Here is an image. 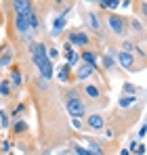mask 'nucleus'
Segmentation results:
<instances>
[{
    "label": "nucleus",
    "mask_w": 147,
    "mask_h": 155,
    "mask_svg": "<svg viewBox=\"0 0 147 155\" xmlns=\"http://www.w3.org/2000/svg\"><path fill=\"white\" fill-rule=\"evenodd\" d=\"M29 51H32V61L36 63V67L40 69V74L44 80H50L53 78V61L49 59V52L46 48L38 42V44H32L29 46Z\"/></svg>",
    "instance_id": "obj_1"
},
{
    "label": "nucleus",
    "mask_w": 147,
    "mask_h": 155,
    "mask_svg": "<svg viewBox=\"0 0 147 155\" xmlns=\"http://www.w3.org/2000/svg\"><path fill=\"white\" fill-rule=\"evenodd\" d=\"M67 111H70V115L72 117H82L84 113H86V107H84V103L78 99V97H70L67 99Z\"/></svg>",
    "instance_id": "obj_2"
},
{
    "label": "nucleus",
    "mask_w": 147,
    "mask_h": 155,
    "mask_svg": "<svg viewBox=\"0 0 147 155\" xmlns=\"http://www.w3.org/2000/svg\"><path fill=\"white\" fill-rule=\"evenodd\" d=\"M67 42H70V44H78V46H86L91 40H88V36H86L84 31H72L70 38H67Z\"/></svg>",
    "instance_id": "obj_3"
},
{
    "label": "nucleus",
    "mask_w": 147,
    "mask_h": 155,
    "mask_svg": "<svg viewBox=\"0 0 147 155\" xmlns=\"http://www.w3.org/2000/svg\"><path fill=\"white\" fill-rule=\"evenodd\" d=\"M107 23L111 27V31H116V34H122L124 31V19L118 17V15H111V17L107 19Z\"/></svg>",
    "instance_id": "obj_4"
},
{
    "label": "nucleus",
    "mask_w": 147,
    "mask_h": 155,
    "mask_svg": "<svg viewBox=\"0 0 147 155\" xmlns=\"http://www.w3.org/2000/svg\"><path fill=\"white\" fill-rule=\"evenodd\" d=\"M118 61L122 63L126 69H132L135 67V57L130 54V52H124V51H120V54H118Z\"/></svg>",
    "instance_id": "obj_5"
},
{
    "label": "nucleus",
    "mask_w": 147,
    "mask_h": 155,
    "mask_svg": "<svg viewBox=\"0 0 147 155\" xmlns=\"http://www.w3.org/2000/svg\"><path fill=\"white\" fill-rule=\"evenodd\" d=\"M103 126H105V122H103V117H101L99 113L88 115V128H93V130H103Z\"/></svg>",
    "instance_id": "obj_6"
},
{
    "label": "nucleus",
    "mask_w": 147,
    "mask_h": 155,
    "mask_svg": "<svg viewBox=\"0 0 147 155\" xmlns=\"http://www.w3.org/2000/svg\"><path fill=\"white\" fill-rule=\"evenodd\" d=\"M93 71H95V67H93V65H88V63H84V65H82V67L78 69L76 78H78V80H86V78L93 76Z\"/></svg>",
    "instance_id": "obj_7"
},
{
    "label": "nucleus",
    "mask_w": 147,
    "mask_h": 155,
    "mask_svg": "<svg viewBox=\"0 0 147 155\" xmlns=\"http://www.w3.org/2000/svg\"><path fill=\"white\" fill-rule=\"evenodd\" d=\"M15 27H17V31H19V34H25V31H27V27H29V23H27V19H25V17L17 15V17H15Z\"/></svg>",
    "instance_id": "obj_8"
},
{
    "label": "nucleus",
    "mask_w": 147,
    "mask_h": 155,
    "mask_svg": "<svg viewBox=\"0 0 147 155\" xmlns=\"http://www.w3.org/2000/svg\"><path fill=\"white\" fill-rule=\"evenodd\" d=\"M63 27H65V17H57V19H55V23H53V29H50V31H53V36H57Z\"/></svg>",
    "instance_id": "obj_9"
},
{
    "label": "nucleus",
    "mask_w": 147,
    "mask_h": 155,
    "mask_svg": "<svg viewBox=\"0 0 147 155\" xmlns=\"http://www.w3.org/2000/svg\"><path fill=\"white\" fill-rule=\"evenodd\" d=\"M99 6H101V8H107V11H114V8L120 6V2H118V0H101Z\"/></svg>",
    "instance_id": "obj_10"
},
{
    "label": "nucleus",
    "mask_w": 147,
    "mask_h": 155,
    "mask_svg": "<svg viewBox=\"0 0 147 155\" xmlns=\"http://www.w3.org/2000/svg\"><path fill=\"white\" fill-rule=\"evenodd\" d=\"M86 145H88V151H91L93 155H103V149L99 147L97 140H86Z\"/></svg>",
    "instance_id": "obj_11"
},
{
    "label": "nucleus",
    "mask_w": 147,
    "mask_h": 155,
    "mask_svg": "<svg viewBox=\"0 0 147 155\" xmlns=\"http://www.w3.org/2000/svg\"><path fill=\"white\" fill-rule=\"evenodd\" d=\"M84 92H86V97H91V99H99V97H101V90H99L97 86H93V84H88Z\"/></svg>",
    "instance_id": "obj_12"
},
{
    "label": "nucleus",
    "mask_w": 147,
    "mask_h": 155,
    "mask_svg": "<svg viewBox=\"0 0 147 155\" xmlns=\"http://www.w3.org/2000/svg\"><path fill=\"white\" fill-rule=\"evenodd\" d=\"M86 21L91 23V27H93L95 31L101 27V25H99V19H97V15H95V13H86Z\"/></svg>",
    "instance_id": "obj_13"
},
{
    "label": "nucleus",
    "mask_w": 147,
    "mask_h": 155,
    "mask_svg": "<svg viewBox=\"0 0 147 155\" xmlns=\"http://www.w3.org/2000/svg\"><path fill=\"white\" fill-rule=\"evenodd\" d=\"M70 69H72V65H63V67L59 69V80H61V82H67V80H70Z\"/></svg>",
    "instance_id": "obj_14"
},
{
    "label": "nucleus",
    "mask_w": 147,
    "mask_h": 155,
    "mask_svg": "<svg viewBox=\"0 0 147 155\" xmlns=\"http://www.w3.org/2000/svg\"><path fill=\"white\" fill-rule=\"evenodd\" d=\"M27 23H29V27L38 29V15H36V11H34V8H32V13L27 15Z\"/></svg>",
    "instance_id": "obj_15"
},
{
    "label": "nucleus",
    "mask_w": 147,
    "mask_h": 155,
    "mask_svg": "<svg viewBox=\"0 0 147 155\" xmlns=\"http://www.w3.org/2000/svg\"><path fill=\"white\" fill-rule=\"evenodd\" d=\"M82 59H84V63H88V65H93V67H95V63H97V54H95V52H84Z\"/></svg>",
    "instance_id": "obj_16"
},
{
    "label": "nucleus",
    "mask_w": 147,
    "mask_h": 155,
    "mask_svg": "<svg viewBox=\"0 0 147 155\" xmlns=\"http://www.w3.org/2000/svg\"><path fill=\"white\" fill-rule=\"evenodd\" d=\"M135 101H137V97H124V99H120V107H130Z\"/></svg>",
    "instance_id": "obj_17"
},
{
    "label": "nucleus",
    "mask_w": 147,
    "mask_h": 155,
    "mask_svg": "<svg viewBox=\"0 0 147 155\" xmlns=\"http://www.w3.org/2000/svg\"><path fill=\"white\" fill-rule=\"evenodd\" d=\"M27 130V124L25 122H15V132L19 134V132H25Z\"/></svg>",
    "instance_id": "obj_18"
},
{
    "label": "nucleus",
    "mask_w": 147,
    "mask_h": 155,
    "mask_svg": "<svg viewBox=\"0 0 147 155\" xmlns=\"http://www.w3.org/2000/svg\"><path fill=\"white\" fill-rule=\"evenodd\" d=\"M0 124H2V128H9V115L4 111H0Z\"/></svg>",
    "instance_id": "obj_19"
},
{
    "label": "nucleus",
    "mask_w": 147,
    "mask_h": 155,
    "mask_svg": "<svg viewBox=\"0 0 147 155\" xmlns=\"http://www.w3.org/2000/svg\"><path fill=\"white\" fill-rule=\"evenodd\" d=\"M9 88H11V86H9V82H2V84H0V94H4V97H6V94H11V92H9Z\"/></svg>",
    "instance_id": "obj_20"
},
{
    "label": "nucleus",
    "mask_w": 147,
    "mask_h": 155,
    "mask_svg": "<svg viewBox=\"0 0 147 155\" xmlns=\"http://www.w3.org/2000/svg\"><path fill=\"white\" fill-rule=\"evenodd\" d=\"M103 65H105L107 69H111V67H114V59H111V57H103Z\"/></svg>",
    "instance_id": "obj_21"
},
{
    "label": "nucleus",
    "mask_w": 147,
    "mask_h": 155,
    "mask_svg": "<svg viewBox=\"0 0 147 155\" xmlns=\"http://www.w3.org/2000/svg\"><path fill=\"white\" fill-rule=\"evenodd\" d=\"M76 153L78 155H93L88 149H84V147H80V145H76Z\"/></svg>",
    "instance_id": "obj_22"
},
{
    "label": "nucleus",
    "mask_w": 147,
    "mask_h": 155,
    "mask_svg": "<svg viewBox=\"0 0 147 155\" xmlns=\"http://www.w3.org/2000/svg\"><path fill=\"white\" fill-rule=\"evenodd\" d=\"M11 76H13V82H15V84H21V82H23V78H21V74H19V71H13Z\"/></svg>",
    "instance_id": "obj_23"
},
{
    "label": "nucleus",
    "mask_w": 147,
    "mask_h": 155,
    "mask_svg": "<svg viewBox=\"0 0 147 155\" xmlns=\"http://www.w3.org/2000/svg\"><path fill=\"white\" fill-rule=\"evenodd\" d=\"M9 63H11V52H6V54L0 59V67H2V65H9Z\"/></svg>",
    "instance_id": "obj_24"
},
{
    "label": "nucleus",
    "mask_w": 147,
    "mask_h": 155,
    "mask_svg": "<svg viewBox=\"0 0 147 155\" xmlns=\"http://www.w3.org/2000/svg\"><path fill=\"white\" fill-rule=\"evenodd\" d=\"M124 92H126V94H132V92H135V86H132V84H126V86H124Z\"/></svg>",
    "instance_id": "obj_25"
},
{
    "label": "nucleus",
    "mask_w": 147,
    "mask_h": 155,
    "mask_svg": "<svg viewBox=\"0 0 147 155\" xmlns=\"http://www.w3.org/2000/svg\"><path fill=\"white\" fill-rule=\"evenodd\" d=\"M72 124H74V128H76V130H80V128H82V122H80L78 117H74V122H72Z\"/></svg>",
    "instance_id": "obj_26"
},
{
    "label": "nucleus",
    "mask_w": 147,
    "mask_h": 155,
    "mask_svg": "<svg viewBox=\"0 0 147 155\" xmlns=\"http://www.w3.org/2000/svg\"><path fill=\"white\" fill-rule=\"evenodd\" d=\"M57 54H59V52H57V48H50V51H49V59L53 61V59H55Z\"/></svg>",
    "instance_id": "obj_27"
},
{
    "label": "nucleus",
    "mask_w": 147,
    "mask_h": 155,
    "mask_svg": "<svg viewBox=\"0 0 147 155\" xmlns=\"http://www.w3.org/2000/svg\"><path fill=\"white\" fill-rule=\"evenodd\" d=\"M2 149H4V151H9V149H11V143H9V140H4V143H2Z\"/></svg>",
    "instance_id": "obj_28"
},
{
    "label": "nucleus",
    "mask_w": 147,
    "mask_h": 155,
    "mask_svg": "<svg viewBox=\"0 0 147 155\" xmlns=\"http://www.w3.org/2000/svg\"><path fill=\"white\" fill-rule=\"evenodd\" d=\"M145 134H147V126H143V128L139 130V136H145Z\"/></svg>",
    "instance_id": "obj_29"
},
{
    "label": "nucleus",
    "mask_w": 147,
    "mask_h": 155,
    "mask_svg": "<svg viewBox=\"0 0 147 155\" xmlns=\"http://www.w3.org/2000/svg\"><path fill=\"white\" fill-rule=\"evenodd\" d=\"M120 155H128V149H122V151H120Z\"/></svg>",
    "instance_id": "obj_30"
}]
</instances>
